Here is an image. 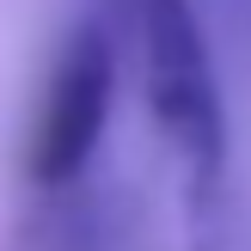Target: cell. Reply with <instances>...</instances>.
Segmentation results:
<instances>
[{"label": "cell", "instance_id": "7a4b0ae2", "mask_svg": "<svg viewBox=\"0 0 251 251\" xmlns=\"http://www.w3.org/2000/svg\"><path fill=\"white\" fill-rule=\"evenodd\" d=\"M110 98H117V43L104 25H74L25 135V178L37 190H61L92 166L110 123Z\"/></svg>", "mask_w": 251, "mask_h": 251}, {"label": "cell", "instance_id": "6da1fadb", "mask_svg": "<svg viewBox=\"0 0 251 251\" xmlns=\"http://www.w3.org/2000/svg\"><path fill=\"white\" fill-rule=\"evenodd\" d=\"M135 31H141V74H147L153 123L190 166L196 208H208L227 178V104H221L215 49L196 19V0H135Z\"/></svg>", "mask_w": 251, "mask_h": 251}]
</instances>
